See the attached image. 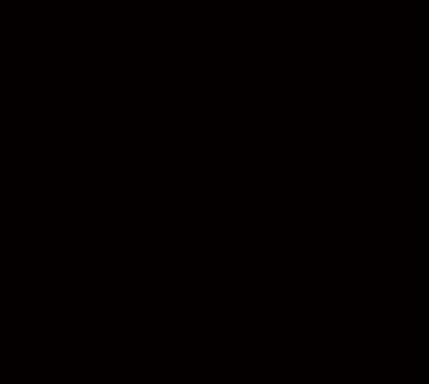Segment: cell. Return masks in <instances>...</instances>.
Wrapping results in <instances>:
<instances>
[]
</instances>
